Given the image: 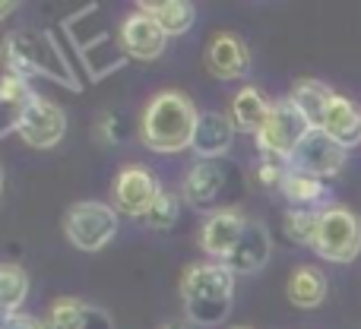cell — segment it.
Wrapping results in <instances>:
<instances>
[{
	"instance_id": "20",
	"label": "cell",
	"mask_w": 361,
	"mask_h": 329,
	"mask_svg": "<svg viewBox=\"0 0 361 329\" xmlns=\"http://www.w3.org/2000/svg\"><path fill=\"white\" fill-rule=\"evenodd\" d=\"M137 10L156 19V25L165 35H184V32H190L193 19H197V10L187 0H159V4L143 0V4H137Z\"/></svg>"
},
{
	"instance_id": "19",
	"label": "cell",
	"mask_w": 361,
	"mask_h": 329,
	"mask_svg": "<svg viewBox=\"0 0 361 329\" xmlns=\"http://www.w3.org/2000/svg\"><path fill=\"white\" fill-rule=\"evenodd\" d=\"M286 294L295 307L301 311H314L324 304L326 298V275L317 266H298L286 282Z\"/></svg>"
},
{
	"instance_id": "18",
	"label": "cell",
	"mask_w": 361,
	"mask_h": 329,
	"mask_svg": "<svg viewBox=\"0 0 361 329\" xmlns=\"http://www.w3.org/2000/svg\"><path fill=\"white\" fill-rule=\"evenodd\" d=\"M269 108L273 105L263 99L260 89L247 86L231 99V124H235V130H241V133H254V137H260V130L267 127Z\"/></svg>"
},
{
	"instance_id": "12",
	"label": "cell",
	"mask_w": 361,
	"mask_h": 329,
	"mask_svg": "<svg viewBox=\"0 0 361 329\" xmlns=\"http://www.w3.org/2000/svg\"><path fill=\"white\" fill-rule=\"evenodd\" d=\"M206 67H209V73L216 80H241L250 67L247 44L238 35H231V32H222L206 48Z\"/></svg>"
},
{
	"instance_id": "24",
	"label": "cell",
	"mask_w": 361,
	"mask_h": 329,
	"mask_svg": "<svg viewBox=\"0 0 361 329\" xmlns=\"http://www.w3.org/2000/svg\"><path fill=\"white\" fill-rule=\"evenodd\" d=\"M92 307L82 304L80 298H57L48 307V329H86Z\"/></svg>"
},
{
	"instance_id": "9",
	"label": "cell",
	"mask_w": 361,
	"mask_h": 329,
	"mask_svg": "<svg viewBox=\"0 0 361 329\" xmlns=\"http://www.w3.org/2000/svg\"><path fill=\"white\" fill-rule=\"evenodd\" d=\"M16 133L29 146H35V149H54L63 139V133H67V118H63V111L54 101L35 95V99L29 101V108H25Z\"/></svg>"
},
{
	"instance_id": "29",
	"label": "cell",
	"mask_w": 361,
	"mask_h": 329,
	"mask_svg": "<svg viewBox=\"0 0 361 329\" xmlns=\"http://www.w3.org/2000/svg\"><path fill=\"white\" fill-rule=\"evenodd\" d=\"M16 0H4V4H0V19H6L10 16V13H16Z\"/></svg>"
},
{
	"instance_id": "22",
	"label": "cell",
	"mask_w": 361,
	"mask_h": 329,
	"mask_svg": "<svg viewBox=\"0 0 361 329\" xmlns=\"http://www.w3.org/2000/svg\"><path fill=\"white\" fill-rule=\"evenodd\" d=\"M25 294H29V275L16 263H0V314L13 317L19 314Z\"/></svg>"
},
{
	"instance_id": "27",
	"label": "cell",
	"mask_w": 361,
	"mask_h": 329,
	"mask_svg": "<svg viewBox=\"0 0 361 329\" xmlns=\"http://www.w3.org/2000/svg\"><path fill=\"white\" fill-rule=\"evenodd\" d=\"M0 329H48L38 317H29V314H13V317H4Z\"/></svg>"
},
{
	"instance_id": "16",
	"label": "cell",
	"mask_w": 361,
	"mask_h": 329,
	"mask_svg": "<svg viewBox=\"0 0 361 329\" xmlns=\"http://www.w3.org/2000/svg\"><path fill=\"white\" fill-rule=\"evenodd\" d=\"M225 174L222 162H197L184 178V197L190 199L197 209H209L225 190Z\"/></svg>"
},
{
	"instance_id": "2",
	"label": "cell",
	"mask_w": 361,
	"mask_h": 329,
	"mask_svg": "<svg viewBox=\"0 0 361 329\" xmlns=\"http://www.w3.org/2000/svg\"><path fill=\"white\" fill-rule=\"evenodd\" d=\"M197 108L184 92H159L146 105L143 124H140V139L152 152H180L193 146V130H197Z\"/></svg>"
},
{
	"instance_id": "3",
	"label": "cell",
	"mask_w": 361,
	"mask_h": 329,
	"mask_svg": "<svg viewBox=\"0 0 361 329\" xmlns=\"http://www.w3.org/2000/svg\"><path fill=\"white\" fill-rule=\"evenodd\" d=\"M231 298H235V273L225 263H197L180 275V301L193 323H222L231 311Z\"/></svg>"
},
{
	"instance_id": "30",
	"label": "cell",
	"mask_w": 361,
	"mask_h": 329,
	"mask_svg": "<svg viewBox=\"0 0 361 329\" xmlns=\"http://www.w3.org/2000/svg\"><path fill=\"white\" fill-rule=\"evenodd\" d=\"M0 193H4V171H0Z\"/></svg>"
},
{
	"instance_id": "21",
	"label": "cell",
	"mask_w": 361,
	"mask_h": 329,
	"mask_svg": "<svg viewBox=\"0 0 361 329\" xmlns=\"http://www.w3.org/2000/svg\"><path fill=\"white\" fill-rule=\"evenodd\" d=\"M333 95H336V92H333L326 82H320V80H298L292 86V92H288V99H292L295 108H298V111L311 120L314 130H320L324 114H326V108H330Z\"/></svg>"
},
{
	"instance_id": "23",
	"label": "cell",
	"mask_w": 361,
	"mask_h": 329,
	"mask_svg": "<svg viewBox=\"0 0 361 329\" xmlns=\"http://www.w3.org/2000/svg\"><path fill=\"white\" fill-rule=\"evenodd\" d=\"M279 190L286 193V199L295 206V209H314V206L326 197L324 180L311 178V174L292 171V168H288V174H286V180H282Z\"/></svg>"
},
{
	"instance_id": "6",
	"label": "cell",
	"mask_w": 361,
	"mask_h": 329,
	"mask_svg": "<svg viewBox=\"0 0 361 329\" xmlns=\"http://www.w3.org/2000/svg\"><path fill=\"white\" fill-rule=\"evenodd\" d=\"M311 120L295 108L292 99H279L273 101L269 108V118H267V127L260 130L257 143H260V152L263 156H273L279 162H288L295 156V149L301 146V139L311 133Z\"/></svg>"
},
{
	"instance_id": "13",
	"label": "cell",
	"mask_w": 361,
	"mask_h": 329,
	"mask_svg": "<svg viewBox=\"0 0 361 329\" xmlns=\"http://www.w3.org/2000/svg\"><path fill=\"white\" fill-rule=\"evenodd\" d=\"M231 143H235V124H231L228 114H219V111L200 114L190 149L197 152L203 162H216L219 156H225V152L231 149Z\"/></svg>"
},
{
	"instance_id": "8",
	"label": "cell",
	"mask_w": 361,
	"mask_h": 329,
	"mask_svg": "<svg viewBox=\"0 0 361 329\" xmlns=\"http://www.w3.org/2000/svg\"><path fill=\"white\" fill-rule=\"evenodd\" d=\"M162 187H159L156 174L143 165H127L124 171L114 178L111 187V197H114V209L124 212V216H146L152 209V203L159 199Z\"/></svg>"
},
{
	"instance_id": "15",
	"label": "cell",
	"mask_w": 361,
	"mask_h": 329,
	"mask_svg": "<svg viewBox=\"0 0 361 329\" xmlns=\"http://www.w3.org/2000/svg\"><path fill=\"white\" fill-rule=\"evenodd\" d=\"M32 99H35V92L25 86V80H19L16 73H10L0 63V137L19 130V120H23Z\"/></svg>"
},
{
	"instance_id": "31",
	"label": "cell",
	"mask_w": 361,
	"mask_h": 329,
	"mask_svg": "<svg viewBox=\"0 0 361 329\" xmlns=\"http://www.w3.org/2000/svg\"><path fill=\"white\" fill-rule=\"evenodd\" d=\"M231 329H254V326H231Z\"/></svg>"
},
{
	"instance_id": "11",
	"label": "cell",
	"mask_w": 361,
	"mask_h": 329,
	"mask_svg": "<svg viewBox=\"0 0 361 329\" xmlns=\"http://www.w3.org/2000/svg\"><path fill=\"white\" fill-rule=\"evenodd\" d=\"M121 48H124L127 57H133V61H159L165 51V42H169V35H165L162 29L156 25V19L146 16V13H130V16L121 23Z\"/></svg>"
},
{
	"instance_id": "7",
	"label": "cell",
	"mask_w": 361,
	"mask_h": 329,
	"mask_svg": "<svg viewBox=\"0 0 361 329\" xmlns=\"http://www.w3.org/2000/svg\"><path fill=\"white\" fill-rule=\"evenodd\" d=\"M345 159H349V149L339 146L330 133L324 130H311L301 146L295 149V156L288 159V168L292 171H301V174H311V178L324 180V178H333L345 168Z\"/></svg>"
},
{
	"instance_id": "10",
	"label": "cell",
	"mask_w": 361,
	"mask_h": 329,
	"mask_svg": "<svg viewBox=\"0 0 361 329\" xmlns=\"http://www.w3.org/2000/svg\"><path fill=\"white\" fill-rule=\"evenodd\" d=\"M244 228H247V218L238 209H216L209 212V218L200 228V247H203V254L225 263L231 256V250L238 247V241H241Z\"/></svg>"
},
{
	"instance_id": "17",
	"label": "cell",
	"mask_w": 361,
	"mask_h": 329,
	"mask_svg": "<svg viewBox=\"0 0 361 329\" xmlns=\"http://www.w3.org/2000/svg\"><path fill=\"white\" fill-rule=\"evenodd\" d=\"M320 130L330 133L339 146L352 149V146L361 143V108L355 105V101L345 99V95H333L330 108H326V114H324Z\"/></svg>"
},
{
	"instance_id": "14",
	"label": "cell",
	"mask_w": 361,
	"mask_h": 329,
	"mask_svg": "<svg viewBox=\"0 0 361 329\" xmlns=\"http://www.w3.org/2000/svg\"><path fill=\"white\" fill-rule=\"evenodd\" d=\"M269 254H273V241H269L267 225L247 218V228H244L238 247L231 250V256L225 260V266H228L231 273H257V269L267 266Z\"/></svg>"
},
{
	"instance_id": "5",
	"label": "cell",
	"mask_w": 361,
	"mask_h": 329,
	"mask_svg": "<svg viewBox=\"0 0 361 329\" xmlns=\"http://www.w3.org/2000/svg\"><path fill=\"white\" fill-rule=\"evenodd\" d=\"M63 231H67L70 244L80 250H102L118 231V209L108 203H99V199H82V203H73L67 209V218H63Z\"/></svg>"
},
{
	"instance_id": "1",
	"label": "cell",
	"mask_w": 361,
	"mask_h": 329,
	"mask_svg": "<svg viewBox=\"0 0 361 329\" xmlns=\"http://www.w3.org/2000/svg\"><path fill=\"white\" fill-rule=\"evenodd\" d=\"M0 63H4L10 73H16L19 80H29V76H44L51 82H61V86L80 92V80L70 70L67 54L61 51V44L48 35V32L38 29H19L10 32L4 38V48H0Z\"/></svg>"
},
{
	"instance_id": "25",
	"label": "cell",
	"mask_w": 361,
	"mask_h": 329,
	"mask_svg": "<svg viewBox=\"0 0 361 329\" xmlns=\"http://www.w3.org/2000/svg\"><path fill=\"white\" fill-rule=\"evenodd\" d=\"M317 222L320 212L317 209H288L286 218H282V228H286V237L301 247H314V237H317Z\"/></svg>"
},
{
	"instance_id": "28",
	"label": "cell",
	"mask_w": 361,
	"mask_h": 329,
	"mask_svg": "<svg viewBox=\"0 0 361 329\" xmlns=\"http://www.w3.org/2000/svg\"><path fill=\"white\" fill-rule=\"evenodd\" d=\"M86 329H111V323H108V317L102 311H92V314H89Z\"/></svg>"
},
{
	"instance_id": "4",
	"label": "cell",
	"mask_w": 361,
	"mask_h": 329,
	"mask_svg": "<svg viewBox=\"0 0 361 329\" xmlns=\"http://www.w3.org/2000/svg\"><path fill=\"white\" fill-rule=\"evenodd\" d=\"M314 254L326 263H345L358 260L361 254V218L345 206H330L320 209L317 237H314Z\"/></svg>"
},
{
	"instance_id": "26",
	"label": "cell",
	"mask_w": 361,
	"mask_h": 329,
	"mask_svg": "<svg viewBox=\"0 0 361 329\" xmlns=\"http://www.w3.org/2000/svg\"><path fill=\"white\" fill-rule=\"evenodd\" d=\"M178 216H180V199L175 193L162 190L159 199L152 203V209L146 212V222H149L152 228H171V225L178 222Z\"/></svg>"
}]
</instances>
